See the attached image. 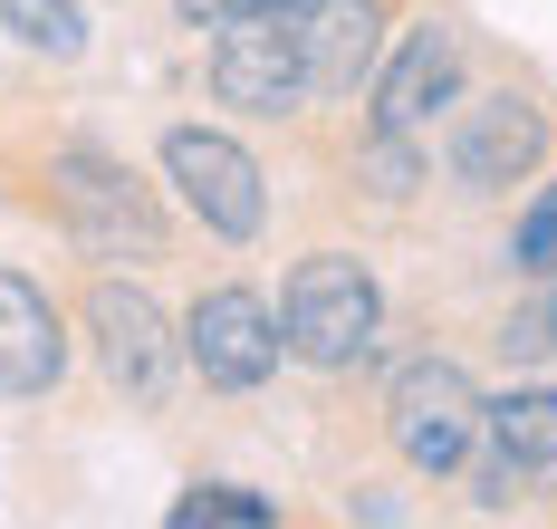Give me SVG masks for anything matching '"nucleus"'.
Instances as JSON below:
<instances>
[{
  "label": "nucleus",
  "mask_w": 557,
  "mask_h": 529,
  "mask_svg": "<svg viewBox=\"0 0 557 529\" xmlns=\"http://www.w3.org/2000/svg\"><path fill=\"white\" fill-rule=\"evenodd\" d=\"M77 337H87V356H97V376H107V395L125 414H145V423L173 414V395H183V318L145 280L87 270L77 280Z\"/></svg>",
  "instance_id": "6"
},
{
  "label": "nucleus",
  "mask_w": 557,
  "mask_h": 529,
  "mask_svg": "<svg viewBox=\"0 0 557 529\" xmlns=\"http://www.w3.org/2000/svg\"><path fill=\"white\" fill-rule=\"evenodd\" d=\"M539 481H557V385H509V395L481 405L471 501L481 510H529Z\"/></svg>",
  "instance_id": "12"
},
{
  "label": "nucleus",
  "mask_w": 557,
  "mask_h": 529,
  "mask_svg": "<svg viewBox=\"0 0 557 529\" xmlns=\"http://www.w3.org/2000/svg\"><path fill=\"white\" fill-rule=\"evenodd\" d=\"M557 164V107L529 77H491L443 116V193L471 212H500Z\"/></svg>",
  "instance_id": "4"
},
{
  "label": "nucleus",
  "mask_w": 557,
  "mask_h": 529,
  "mask_svg": "<svg viewBox=\"0 0 557 529\" xmlns=\"http://www.w3.org/2000/svg\"><path fill=\"white\" fill-rule=\"evenodd\" d=\"M67 328H77V308L39 270L0 260V395L10 405H49L58 385H67V356H77Z\"/></svg>",
  "instance_id": "13"
},
{
  "label": "nucleus",
  "mask_w": 557,
  "mask_h": 529,
  "mask_svg": "<svg viewBox=\"0 0 557 529\" xmlns=\"http://www.w3.org/2000/svg\"><path fill=\"white\" fill-rule=\"evenodd\" d=\"M500 270L509 280H557V164L519 193V212L500 232Z\"/></svg>",
  "instance_id": "14"
},
{
  "label": "nucleus",
  "mask_w": 557,
  "mask_h": 529,
  "mask_svg": "<svg viewBox=\"0 0 557 529\" xmlns=\"http://www.w3.org/2000/svg\"><path fill=\"white\" fill-rule=\"evenodd\" d=\"M154 174H164V202L222 250H260L278 212V183L260 164L250 135H231L212 116H164L154 125Z\"/></svg>",
  "instance_id": "3"
},
{
  "label": "nucleus",
  "mask_w": 557,
  "mask_h": 529,
  "mask_svg": "<svg viewBox=\"0 0 557 529\" xmlns=\"http://www.w3.org/2000/svg\"><path fill=\"white\" fill-rule=\"evenodd\" d=\"M288 20H298V59H308V125L366 116V87H375V67L394 49L404 0H298Z\"/></svg>",
  "instance_id": "11"
},
{
  "label": "nucleus",
  "mask_w": 557,
  "mask_h": 529,
  "mask_svg": "<svg viewBox=\"0 0 557 529\" xmlns=\"http://www.w3.org/2000/svg\"><path fill=\"white\" fill-rule=\"evenodd\" d=\"M318 145H327L336 212H356V222H423L433 212V135H394L375 116H327Z\"/></svg>",
  "instance_id": "10"
},
{
  "label": "nucleus",
  "mask_w": 557,
  "mask_h": 529,
  "mask_svg": "<svg viewBox=\"0 0 557 529\" xmlns=\"http://www.w3.org/2000/svg\"><path fill=\"white\" fill-rule=\"evenodd\" d=\"M471 97V29L451 20V10H404L394 20V49L375 67V87H366V116L394 125V135H433Z\"/></svg>",
  "instance_id": "9"
},
{
  "label": "nucleus",
  "mask_w": 557,
  "mask_h": 529,
  "mask_svg": "<svg viewBox=\"0 0 557 529\" xmlns=\"http://www.w3.org/2000/svg\"><path fill=\"white\" fill-rule=\"evenodd\" d=\"M202 87L212 107L240 125H308V59H298V20L288 10H250L202 39Z\"/></svg>",
  "instance_id": "8"
},
{
  "label": "nucleus",
  "mask_w": 557,
  "mask_h": 529,
  "mask_svg": "<svg viewBox=\"0 0 557 529\" xmlns=\"http://www.w3.org/2000/svg\"><path fill=\"white\" fill-rule=\"evenodd\" d=\"M539 318H548V356H557V280H548V298H539Z\"/></svg>",
  "instance_id": "18"
},
{
  "label": "nucleus",
  "mask_w": 557,
  "mask_h": 529,
  "mask_svg": "<svg viewBox=\"0 0 557 529\" xmlns=\"http://www.w3.org/2000/svg\"><path fill=\"white\" fill-rule=\"evenodd\" d=\"M278 366H288V337H278V298L260 280H202V290L183 298V376L202 385V395H270Z\"/></svg>",
  "instance_id": "7"
},
{
  "label": "nucleus",
  "mask_w": 557,
  "mask_h": 529,
  "mask_svg": "<svg viewBox=\"0 0 557 529\" xmlns=\"http://www.w3.org/2000/svg\"><path fill=\"white\" fill-rule=\"evenodd\" d=\"M10 183H20V202H29L87 270H115V260L154 270V260H173L183 212L164 202V183H145L125 155H107L97 135H29V145L10 155Z\"/></svg>",
  "instance_id": "1"
},
{
  "label": "nucleus",
  "mask_w": 557,
  "mask_h": 529,
  "mask_svg": "<svg viewBox=\"0 0 557 529\" xmlns=\"http://www.w3.org/2000/svg\"><path fill=\"white\" fill-rule=\"evenodd\" d=\"M385 366V395H375V433H385V453L404 463V481H461L471 453H481V376L461 366L451 347H413V356H375Z\"/></svg>",
  "instance_id": "5"
},
{
  "label": "nucleus",
  "mask_w": 557,
  "mask_h": 529,
  "mask_svg": "<svg viewBox=\"0 0 557 529\" xmlns=\"http://www.w3.org/2000/svg\"><path fill=\"white\" fill-rule=\"evenodd\" d=\"M202 520L270 529V520H278V501H270V491H250V481H193V491H173V529H202Z\"/></svg>",
  "instance_id": "16"
},
{
  "label": "nucleus",
  "mask_w": 557,
  "mask_h": 529,
  "mask_svg": "<svg viewBox=\"0 0 557 529\" xmlns=\"http://www.w3.org/2000/svg\"><path fill=\"white\" fill-rule=\"evenodd\" d=\"M278 337H288V366L308 376H366L394 337V298H385V270L366 241H308L288 270H278Z\"/></svg>",
  "instance_id": "2"
},
{
  "label": "nucleus",
  "mask_w": 557,
  "mask_h": 529,
  "mask_svg": "<svg viewBox=\"0 0 557 529\" xmlns=\"http://www.w3.org/2000/svg\"><path fill=\"white\" fill-rule=\"evenodd\" d=\"M250 10H270V0H164V20L183 29V39H212V29H231V20H250Z\"/></svg>",
  "instance_id": "17"
},
{
  "label": "nucleus",
  "mask_w": 557,
  "mask_h": 529,
  "mask_svg": "<svg viewBox=\"0 0 557 529\" xmlns=\"http://www.w3.org/2000/svg\"><path fill=\"white\" fill-rule=\"evenodd\" d=\"M0 29H10L29 59H58V67H77L87 49H97V29H87L77 0H0Z\"/></svg>",
  "instance_id": "15"
}]
</instances>
